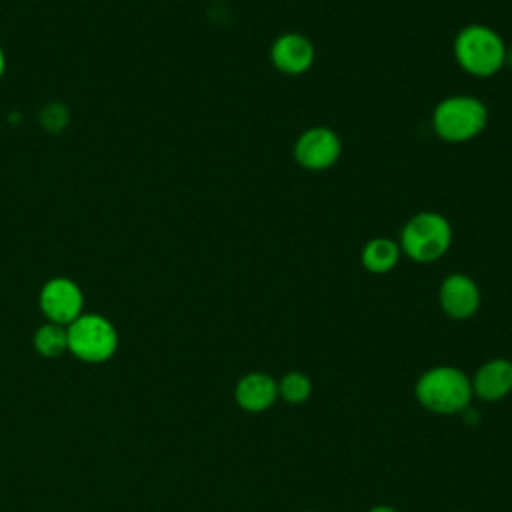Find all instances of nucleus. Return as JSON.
Returning <instances> with one entry per match:
<instances>
[{"label": "nucleus", "mask_w": 512, "mask_h": 512, "mask_svg": "<svg viewBox=\"0 0 512 512\" xmlns=\"http://www.w3.org/2000/svg\"><path fill=\"white\" fill-rule=\"evenodd\" d=\"M414 396L422 408L440 416L466 412L474 398L470 376L456 366H432L420 374Z\"/></svg>", "instance_id": "obj_1"}, {"label": "nucleus", "mask_w": 512, "mask_h": 512, "mask_svg": "<svg viewBox=\"0 0 512 512\" xmlns=\"http://www.w3.org/2000/svg\"><path fill=\"white\" fill-rule=\"evenodd\" d=\"M454 58L464 72L488 78L504 66L508 52L496 30L484 24H468L454 38Z\"/></svg>", "instance_id": "obj_2"}, {"label": "nucleus", "mask_w": 512, "mask_h": 512, "mask_svg": "<svg viewBox=\"0 0 512 512\" xmlns=\"http://www.w3.org/2000/svg\"><path fill=\"white\" fill-rule=\"evenodd\" d=\"M452 244V226L440 212L424 210L414 214L400 232V252L410 260L428 264L442 258Z\"/></svg>", "instance_id": "obj_3"}, {"label": "nucleus", "mask_w": 512, "mask_h": 512, "mask_svg": "<svg viewBox=\"0 0 512 512\" xmlns=\"http://www.w3.org/2000/svg\"><path fill=\"white\" fill-rule=\"evenodd\" d=\"M68 352L86 364L108 362L120 344L118 330L110 318L98 312H84L66 326Z\"/></svg>", "instance_id": "obj_4"}, {"label": "nucleus", "mask_w": 512, "mask_h": 512, "mask_svg": "<svg viewBox=\"0 0 512 512\" xmlns=\"http://www.w3.org/2000/svg\"><path fill=\"white\" fill-rule=\"evenodd\" d=\"M488 124V110L482 100L456 94L440 100L432 112V128L438 138L460 144L476 138Z\"/></svg>", "instance_id": "obj_5"}, {"label": "nucleus", "mask_w": 512, "mask_h": 512, "mask_svg": "<svg viewBox=\"0 0 512 512\" xmlns=\"http://www.w3.org/2000/svg\"><path fill=\"white\" fill-rule=\"evenodd\" d=\"M84 304V290L68 276L48 278L38 292V308L44 320L60 326H68L84 314Z\"/></svg>", "instance_id": "obj_6"}, {"label": "nucleus", "mask_w": 512, "mask_h": 512, "mask_svg": "<svg viewBox=\"0 0 512 512\" xmlns=\"http://www.w3.org/2000/svg\"><path fill=\"white\" fill-rule=\"evenodd\" d=\"M340 154V136L328 126H312L294 142V158L304 170H326L338 162Z\"/></svg>", "instance_id": "obj_7"}, {"label": "nucleus", "mask_w": 512, "mask_h": 512, "mask_svg": "<svg viewBox=\"0 0 512 512\" xmlns=\"http://www.w3.org/2000/svg\"><path fill=\"white\" fill-rule=\"evenodd\" d=\"M438 302L448 318L468 320L480 308V288L468 274L454 272L442 280L438 288Z\"/></svg>", "instance_id": "obj_8"}, {"label": "nucleus", "mask_w": 512, "mask_h": 512, "mask_svg": "<svg viewBox=\"0 0 512 512\" xmlns=\"http://www.w3.org/2000/svg\"><path fill=\"white\" fill-rule=\"evenodd\" d=\"M314 44L300 32L280 34L270 46L272 66L288 76H298L310 70L314 64Z\"/></svg>", "instance_id": "obj_9"}, {"label": "nucleus", "mask_w": 512, "mask_h": 512, "mask_svg": "<svg viewBox=\"0 0 512 512\" xmlns=\"http://www.w3.org/2000/svg\"><path fill=\"white\" fill-rule=\"evenodd\" d=\"M234 400L244 412H266L278 400V380L266 372H246L234 386Z\"/></svg>", "instance_id": "obj_10"}, {"label": "nucleus", "mask_w": 512, "mask_h": 512, "mask_svg": "<svg viewBox=\"0 0 512 512\" xmlns=\"http://www.w3.org/2000/svg\"><path fill=\"white\" fill-rule=\"evenodd\" d=\"M472 380V392L482 402H500L512 392V360L492 358L484 362Z\"/></svg>", "instance_id": "obj_11"}, {"label": "nucleus", "mask_w": 512, "mask_h": 512, "mask_svg": "<svg viewBox=\"0 0 512 512\" xmlns=\"http://www.w3.org/2000/svg\"><path fill=\"white\" fill-rule=\"evenodd\" d=\"M400 254L402 252L398 242L386 236H376L364 244L360 252V262L372 274H386L398 264Z\"/></svg>", "instance_id": "obj_12"}, {"label": "nucleus", "mask_w": 512, "mask_h": 512, "mask_svg": "<svg viewBox=\"0 0 512 512\" xmlns=\"http://www.w3.org/2000/svg\"><path fill=\"white\" fill-rule=\"evenodd\" d=\"M32 346L42 358H60L68 352L66 326L44 320V324H40L32 336Z\"/></svg>", "instance_id": "obj_13"}, {"label": "nucleus", "mask_w": 512, "mask_h": 512, "mask_svg": "<svg viewBox=\"0 0 512 512\" xmlns=\"http://www.w3.org/2000/svg\"><path fill=\"white\" fill-rule=\"evenodd\" d=\"M312 394V380L308 374L290 370L278 380V398H282L286 404L298 406L304 404Z\"/></svg>", "instance_id": "obj_14"}, {"label": "nucleus", "mask_w": 512, "mask_h": 512, "mask_svg": "<svg viewBox=\"0 0 512 512\" xmlns=\"http://www.w3.org/2000/svg\"><path fill=\"white\" fill-rule=\"evenodd\" d=\"M6 52H4V46H2V42H0V80H2V76H4V72H6Z\"/></svg>", "instance_id": "obj_15"}, {"label": "nucleus", "mask_w": 512, "mask_h": 512, "mask_svg": "<svg viewBox=\"0 0 512 512\" xmlns=\"http://www.w3.org/2000/svg\"><path fill=\"white\" fill-rule=\"evenodd\" d=\"M368 512H398V510L388 506V504H378V506H372Z\"/></svg>", "instance_id": "obj_16"}, {"label": "nucleus", "mask_w": 512, "mask_h": 512, "mask_svg": "<svg viewBox=\"0 0 512 512\" xmlns=\"http://www.w3.org/2000/svg\"><path fill=\"white\" fill-rule=\"evenodd\" d=\"M304 512H314V510H304Z\"/></svg>", "instance_id": "obj_17"}]
</instances>
